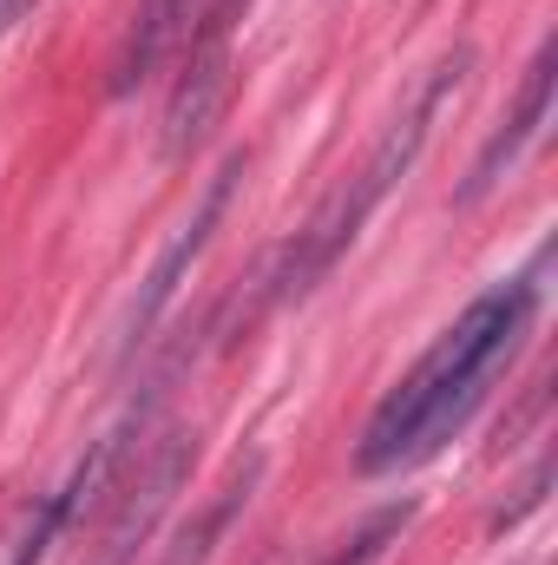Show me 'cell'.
I'll return each instance as SVG.
<instances>
[{
	"instance_id": "cell-6",
	"label": "cell",
	"mask_w": 558,
	"mask_h": 565,
	"mask_svg": "<svg viewBox=\"0 0 558 565\" xmlns=\"http://www.w3.org/2000/svg\"><path fill=\"white\" fill-rule=\"evenodd\" d=\"M552 79H558V46L552 40H539V53H533V66H526V79H519V99H513V113L493 126V139L480 145V158H473V171H466V184L453 191V204H480L533 145L546 132V119H552Z\"/></svg>"
},
{
	"instance_id": "cell-11",
	"label": "cell",
	"mask_w": 558,
	"mask_h": 565,
	"mask_svg": "<svg viewBox=\"0 0 558 565\" xmlns=\"http://www.w3.org/2000/svg\"><path fill=\"white\" fill-rule=\"evenodd\" d=\"M546 487H552V454H539V467L526 473V487H519V500H513V507H506V513L493 520V533H513V526H519V520H526L533 507H546Z\"/></svg>"
},
{
	"instance_id": "cell-8",
	"label": "cell",
	"mask_w": 558,
	"mask_h": 565,
	"mask_svg": "<svg viewBox=\"0 0 558 565\" xmlns=\"http://www.w3.org/2000/svg\"><path fill=\"white\" fill-rule=\"evenodd\" d=\"M211 0H139L126 33H119V53H112V99H132L144 79L184 46V33L204 20Z\"/></svg>"
},
{
	"instance_id": "cell-2",
	"label": "cell",
	"mask_w": 558,
	"mask_h": 565,
	"mask_svg": "<svg viewBox=\"0 0 558 565\" xmlns=\"http://www.w3.org/2000/svg\"><path fill=\"white\" fill-rule=\"evenodd\" d=\"M466 73H473V46H453L440 66H427V79H420L415 93H408V106L388 119V132L368 145V158L315 204V217L282 244V257L264 270V289H257V309H277V302H302L315 282L329 277L348 250H355V237L368 231V217L388 204V191L415 171L420 145L433 139V119L447 113V99L466 86Z\"/></svg>"
},
{
	"instance_id": "cell-7",
	"label": "cell",
	"mask_w": 558,
	"mask_h": 565,
	"mask_svg": "<svg viewBox=\"0 0 558 565\" xmlns=\"http://www.w3.org/2000/svg\"><path fill=\"white\" fill-rule=\"evenodd\" d=\"M224 99H230V46H184V66L171 79V99H164V139H158L171 164L211 139Z\"/></svg>"
},
{
	"instance_id": "cell-5",
	"label": "cell",
	"mask_w": 558,
	"mask_h": 565,
	"mask_svg": "<svg viewBox=\"0 0 558 565\" xmlns=\"http://www.w3.org/2000/svg\"><path fill=\"white\" fill-rule=\"evenodd\" d=\"M139 427H144V415L119 422L112 434H99V440H93V454L66 473V487H53V493L26 513V526L13 533V546H7V559H0V565H40V559H46V553H53V540H60V533H66V526H73V520H79V513L112 487V480H119L126 447H132V434H139Z\"/></svg>"
},
{
	"instance_id": "cell-1",
	"label": "cell",
	"mask_w": 558,
	"mask_h": 565,
	"mask_svg": "<svg viewBox=\"0 0 558 565\" xmlns=\"http://www.w3.org/2000/svg\"><path fill=\"white\" fill-rule=\"evenodd\" d=\"M546 250L526 277H506L493 289H480L420 355L415 369L382 395V408L368 415L362 440H355V473H401L433 460L460 427L473 422V408L486 402V388L513 369V355L533 335L539 296H546Z\"/></svg>"
},
{
	"instance_id": "cell-3",
	"label": "cell",
	"mask_w": 558,
	"mask_h": 565,
	"mask_svg": "<svg viewBox=\"0 0 558 565\" xmlns=\"http://www.w3.org/2000/svg\"><path fill=\"white\" fill-rule=\"evenodd\" d=\"M191 460H197V434H184V427L158 434L139 454V467L112 487V513H106L86 565H139L144 546L158 540V520L178 500V487L191 480Z\"/></svg>"
},
{
	"instance_id": "cell-4",
	"label": "cell",
	"mask_w": 558,
	"mask_h": 565,
	"mask_svg": "<svg viewBox=\"0 0 558 565\" xmlns=\"http://www.w3.org/2000/svg\"><path fill=\"white\" fill-rule=\"evenodd\" d=\"M237 178H244V151H230V158L217 164V178L204 184L197 211H191V217L171 231V244H164V250H158V264L144 270V289H139V302H132V316H126V335H119V349H126V355H139L144 342H151V329H158V316L171 309V296H178L184 270L204 257V244H211L217 217L230 211V191H237Z\"/></svg>"
},
{
	"instance_id": "cell-10",
	"label": "cell",
	"mask_w": 558,
	"mask_h": 565,
	"mask_svg": "<svg viewBox=\"0 0 558 565\" xmlns=\"http://www.w3.org/2000/svg\"><path fill=\"white\" fill-rule=\"evenodd\" d=\"M415 513H420V500H395V507L368 513V520H362V526H355V533H348V540H342L322 565H382V559H388V546L415 526Z\"/></svg>"
},
{
	"instance_id": "cell-9",
	"label": "cell",
	"mask_w": 558,
	"mask_h": 565,
	"mask_svg": "<svg viewBox=\"0 0 558 565\" xmlns=\"http://www.w3.org/2000/svg\"><path fill=\"white\" fill-rule=\"evenodd\" d=\"M257 480H264V460L250 454V460L217 487V500H211V507L178 533V546H171V559H164V565H204V559H211V553H217V540H224V526L250 507V487H257Z\"/></svg>"
}]
</instances>
